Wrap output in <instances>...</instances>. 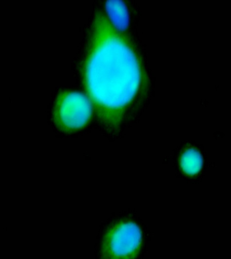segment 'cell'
<instances>
[{
    "label": "cell",
    "instance_id": "6da1fadb",
    "mask_svg": "<svg viewBox=\"0 0 231 259\" xmlns=\"http://www.w3.org/2000/svg\"><path fill=\"white\" fill-rule=\"evenodd\" d=\"M85 38L79 64L81 81L99 118L115 128L147 91L143 64L131 40L102 8L93 12Z\"/></svg>",
    "mask_w": 231,
    "mask_h": 259
},
{
    "label": "cell",
    "instance_id": "7a4b0ae2",
    "mask_svg": "<svg viewBox=\"0 0 231 259\" xmlns=\"http://www.w3.org/2000/svg\"><path fill=\"white\" fill-rule=\"evenodd\" d=\"M91 115V103L83 93L64 91L57 99L55 119L57 124L64 131L81 128L88 123Z\"/></svg>",
    "mask_w": 231,
    "mask_h": 259
},
{
    "label": "cell",
    "instance_id": "3957f363",
    "mask_svg": "<svg viewBox=\"0 0 231 259\" xmlns=\"http://www.w3.org/2000/svg\"><path fill=\"white\" fill-rule=\"evenodd\" d=\"M141 231L132 222L113 227L105 236L103 250L107 259H131L139 250Z\"/></svg>",
    "mask_w": 231,
    "mask_h": 259
},
{
    "label": "cell",
    "instance_id": "277c9868",
    "mask_svg": "<svg viewBox=\"0 0 231 259\" xmlns=\"http://www.w3.org/2000/svg\"><path fill=\"white\" fill-rule=\"evenodd\" d=\"M105 10L111 23L117 29L123 31L129 26L127 8L123 2L119 0L105 2Z\"/></svg>",
    "mask_w": 231,
    "mask_h": 259
},
{
    "label": "cell",
    "instance_id": "5b68a950",
    "mask_svg": "<svg viewBox=\"0 0 231 259\" xmlns=\"http://www.w3.org/2000/svg\"><path fill=\"white\" fill-rule=\"evenodd\" d=\"M200 157L194 151H186L181 158L182 167L188 173H195L200 167Z\"/></svg>",
    "mask_w": 231,
    "mask_h": 259
}]
</instances>
